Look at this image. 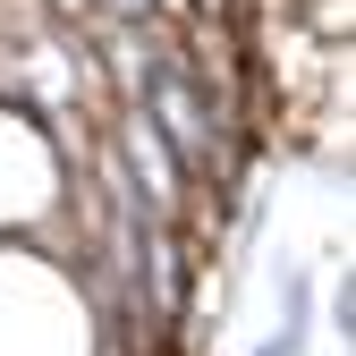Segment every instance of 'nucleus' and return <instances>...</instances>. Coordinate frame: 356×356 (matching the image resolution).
I'll return each instance as SVG.
<instances>
[{
    "mask_svg": "<svg viewBox=\"0 0 356 356\" xmlns=\"http://www.w3.org/2000/svg\"><path fill=\"white\" fill-rule=\"evenodd\" d=\"M145 272H153V297H161V305H178V238L161 229V220L145 229Z\"/></svg>",
    "mask_w": 356,
    "mask_h": 356,
    "instance_id": "nucleus-1",
    "label": "nucleus"
},
{
    "mask_svg": "<svg viewBox=\"0 0 356 356\" xmlns=\"http://www.w3.org/2000/svg\"><path fill=\"white\" fill-rule=\"evenodd\" d=\"M111 9H119V17H145V9H153V0H111Z\"/></svg>",
    "mask_w": 356,
    "mask_h": 356,
    "instance_id": "nucleus-2",
    "label": "nucleus"
},
{
    "mask_svg": "<svg viewBox=\"0 0 356 356\" xmlns=\"http://www.w3.org/2000/svg\"><path fill=\"white\" fill-rule=\"evenodd\" d=\"M280 356H289V348H280Z\"/></svg>",
    "mask_w": 356,
    "mask_h": 356,
    "instance_id": "nucleus-3",
    "label": "nucleus"
}]
</instances>
